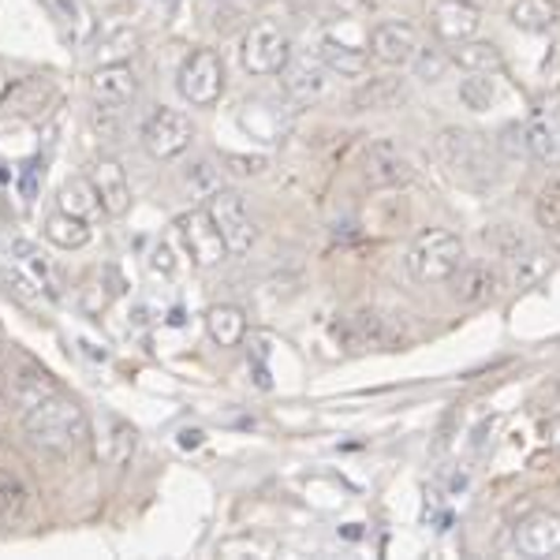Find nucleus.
Instances as JSON below:
<instances>
[{
  "label": "nucleus",
  "mask_w": 560,
  "mask_h": 560,
  "mask_svg": "<svg viewBox=\"0 0 560 560\" xmlns=\"http://www.w3.org/2000/svg\"><path fill=\"white\" fill-rule=\"evenodd\" d=\"M23 422H26V433L34 438V445L52 448V453H71L90 433L83 408L65 393L49 396L38 408L23 411Z\"/></svg>",
  "instance_id": "obj_1"
},
{
  "label": "nucleus",
  "mask_w": 560,
  "mask_h": 560,
  "mask_svg": "<svg viewBox=\"0 0 560 560\" xmlns=\"http://www.w3.org/2000/svg\"><path fill=\"white\" fill-rule=\"evenodd\" d=\"M467 261V247L456 232H445V229H433V232H422L419 240L408 247V273L419 280V284H445L459 273V266Z\"/></svg>",
  "instance_id": "obj_2"
},
{
  "label": "nucleus",
  "mask_w": 560,
  "mask_h": 560,
  "mask_svg": "<svg viewBox=\"0 0 560 560\" xmlns=\"http://www.w3.org/2000/svg\"><path fill=\"white\" fill-rule=\"evenodd\" d=\"M292 60V38L277 20H258L240 42V65L250 75H280Z\"/></svg>",
  "instance_id": "obj_3"
},
{
  "label": "nucleus",
  "mask_w": 560,
  "mask_h": 560,
  "mask_svg": "<svg viewBox=\"0 0 560 560\" xmlns=\"http://www.w3.org/2000/svg\"><path fill=\"white\" fill-rule=\"evenodd\" d=\"M176 90L191 108H213L224 94V60L217 49H195L179 65Z\"/></svg>",
  "instance_id": "obj_4"
},
{
  "label": "nucleus",
  "mask_w": 560,
  "mask_h": 560,
  "mask_svg": "<svg viewBox=\"0 0 560 560\" xmlns=\"http://www.w3.org/2000/svg\"><path fill=\"white\" fill-rule=\"evenodd\" d=\"M195 142V124L184 108H158L147 124H142V150L153 161H176Z\"/></svg>",
  "instance_id": "obj_5"
},
{
  "label": "nucleus",
  "mask_w": 560,
  "mask_h": 560,
  "mask_svg": "<svg viewBox=\"0 0 560 560\" xmlns=\"http://www.w3.org/2000/svg\"><path fill=\"white\" fill-rule=\"evenodd\" d=\"M176 229H179V240H184L187 258H191V266H198V269H217L224 258L232 255L229 243H224V236H221V229L213 224L210 210L184 213L176 221Z\"/></svg>",
  "instance_id": "obj_6"
},
{
  "label": "nucleus",
  "mask_w": 560,
  "mask_h": 560,
  "mask_svg": "<svg viewBox=\"0 0 560 560\" xmlns=\"http://www.w3.org/2000/svg\"><path fill=\"white\" fill-rule=\"evenodd\" d=\"M206 210H210L213 224L221 229V236L229 243L232 255H247V250L258 243V224H255V217H250L247 202H243V195L224 191L221 187V191L206 202Z\"/></svg>",
  "instance_id": "obj_7"
},
{
  "label": "nucleus",
  "mask_w": 560,
  "mask_h": 560,
  "mask_svg": "<svg viewBox=\"0 0 560 560\" xmlns=\"http://www.w3.org/2000/svg\"><path fill=\"white\" fill-rule=\"evenodd\" d=\"M438 153L448 168H453L456 179L464 184H482L490 176V158H486V142L478 139L475 131H459L448 128L438 135Z\"/></svg>",
  "instance_id": "obj_8"
},
{
  "label": "nucleus",
  "mask_w": 560,
  "mask_h": 560,
  "mask_svg": "<svg viewBox=\"0 0 560 560\" xmlns=\"http://www.w3.org/2000/svg\"><path fill=\"white\" fill-rule=\"evenodd\" d=\"M422 49V38L411 23H382L370 34V57L385 68H411Z\"/></svg>",
  "instance_id": "obj_9"
},
{
  "label": "nucleus",
  "mask_w": 560,
  "mask_h": 560,
  "mask_svg": "<svg viewBox=\"0 0 560 560\" xmlns=\"http://www.w3.org/2000/svg\"><path fill=\"white\" fill-rule=\"evenodd\" d=\"M90 97L97 105L108 108H124L139 97V71L124 60H113V65H102L90 75Z\"/></svg>",
  "instance_id": "obj_10"
},
{
  "label": "nucleus",
  "mask_w": 560,
  "mask_h": 560,
  "mask_svg": "<svg viewBox=\"0 0 560 560\" xmlns=\"http://www.w3.org/2000/svg\"><path fill=\"white\" fill-rule=\"evenodd\" d=\"M97 459H102L105 467H113V471H124V467L131 464L135 448H139V433L128 419H120V415H102V427H97Z\"/></svg>",
  "instance_id": "obj_11"
},
{
  "label": "nucleus",
  "mask_w": 560,
  "mask_h": 560,
  "mask_svg": "<svg viewBox=\"0 0 560 560\" xmlns=\"http://www.w3.org/2000/svg\"><path fill=\"white\" fill-rule=\"evenodd\" d=\"M363 176L370 187H404L408 179L415 176V165L411 158L404 153L400 147L393 142H377V147L366 150V161H363Z\"/></svg>",
  "instance_id": "obj_12"
},
{
  "label": "nucleus",
  "mask_w": 560,
  "mask_h": 560,
  "mask_svg": "<svg viewBox=\"0 0 560 560\" xmlns=\"http://www.w3.org/2000/svg\"><path fill=\"white\" fill-rule=\"evenodd\" d=\"M430 23L441 42L456 45V42L475 38L478 26H482V12H478V4H471V0H438Z\"/></svg>",
  "instance_id": "obj_13"
},
{
  "label": "nucleus",
  "mask_w": 560,
  "mask_h": 560,
  "mask_svg": "<svg viewBox=\"0 0 560 560\" xmlns=\"http://www.w3.org/2000/svg\"><path fill=\"white\" fill-rule=\"evenodd\" d=\"M90 179H94L97 195H102L105 217H124L131 210V179L124 173V165L116 158H97L90 165Z\"/></svg>",
  "instance_id": "obj_14"
},
{
  "label": "nucleus",
  "mask_w": 560,
  "mask_h": 560,
  "mask_svg": "<svg viewBox=\"0 0 560 560\" xmlns=\"http://www.w3.org/2000/svg\"><path fill=\"white\" fill-rule=\"evenodd\" d=\"M516 549L523 557H557L560 553V516L557 512H535L520 520Z\"/></svg>",
  "instance_id": "obj_15"
},
{
  "label": "nucleus",
  "mask_w": 560,
  "mask_h": 560,
  "mask_svg": "<svg viewBox=\"0 0 560 560\" xmlns=\"http://www.w3.org/2000/svg\"><path fill=\"white\" fill-rule=\"evenodd\" d=\"M497 292H501V273L490 261H471V266H459V273L453 277V295L464 306H482L493 303Z\"/></svg>",
  "instance_id": "obj_16"
},
{
  "label": "nucleus",
  "mask_w": 560,
  "mask_h": 560,
  "mask_svg": "<svg viewBox=\"0 0 560 560\" xmlns=\"http://www.w3.org/2000/svg\"><path fill=\"white\" fill-rule=\"evenodd\" d=\"M523 147L541 165H560V102L546 105L523 131Z\"/></svg>",
  "instance_id": "obj_17"
},
{
  "label": "nucleus",
  "mask_w": 560,
  "mask_h": 560,
  "mask_svg": "<svg viewBox=\"0 0 560 560\" xmlns=\"http://www.w3.org/2000/svg\"><path fill=\"white\" fill-rule=\"evenodd\" d=\"M284 75V90L303 105H314L329 94L332 86V71L322 65V60H288V68L280 71Z\"/></svg>",
  "instance_id": "obj_18"
},
{
  "label": "nucleus",
  "mask_w": 560,
  "mask_h": 560,
  "mask_svg": "<svg viewBox=\"0 0 560 560\" xmlns=\"http://www.w3.org/2000/svg\"><path fill=\"white\" fill-rule=\"evenodd\" d=\"M553 266V255L549 250L535 247V243H516L509 247V277H512V288H535L541 277L549 273Z\"/></svg>",
  "instance_id": "obj_19"
},
{
  "label": "nucleus",
  "mask_w": 560,
  "mask_h": 560,
  "mask_svg": "<svg viewBox=\"0 0 560 560\" xmlns=\"http://www.w3.org/2000/svg\"><path fill=\"white\" fill-rule=\"evenodd\" d=\"M206 332L217 348H240L247 340V314L236 303H217L206 311Z\"/></svg>",
  "instance_id": "obj_20"
},
{
  "label": "nucleus",
  "mask_w": 560,
  "mask_h": 560,
  "mask_svg": "<svg viewBox=\"0 0 560 560\" xmlns=\"http://www.w3.org/2000/svg\"><path fill=\"white\" fill-rule=\"evenodd\" d=\"M12 261H15V266H23L26 273L38 280V288H42L45 295H49V300H57V295H60V280H57V273H52L49 255H45L38 243L26 240V236H15L12 240Z\"/></svg>",
  "instance_id": "obj_21"
},
{
  "label": "nucleus",
  "mask_w": 560,
  "mask_h": 560,
  "mask_svg": "<svg viewBox=\"0 0 560 560\" xmlns=\"http://www.w3.org/2000/svg\"><path fill=\"white\" fill-rule=\"evenodd\" d=\"M57 393H60V385L52 382V374H49V370H42V366H23L20 374L12 377V400H15V408H20V411L38 408V404H45L49 396H57Z\"/></svg>",
  "instance_id": "obj_22"
},
{
  "label": "nucleus",
  "mask_w": 560,
  "mask_h": 560,
  "mask_svg": "<svg viewBox=\"0 0 560 560\" xmlns=\"http://www.w3.org/2000/svg\"><path fill=\"white\" fill-rule=\"evenodd\" d=\"M448 60L467 71V75H497L504 68L501 60V49L493 42H478V38H467V42H456V49L448 52Z\"/></svg>",
  "instance_id": "obj_23"
},
{
  "label": "nucleus",
  "mask_w": 560,
  "mask_h": 560,
  "mask_svg": "<svg viewBox=\"0 0 560 560\" xmlns=\"http://www.w3.org/2000/svg\"><path fill=\"white\" fill-rule=\"evenodd\" d=\"M57 210H65L71 217H83V221H97V217L105 213V206H102V195H97L94 179L75 176V179H68V184L60 187Z\"/></svg>",
  "instance_id": "obj_24"
},
{
  "label": "nucleus",
  "mask_w": 560,
  "mask_h": 560,
  "mask_svg": "<svg viewBox=\"0 0 560 560\" xmlns=\"http://www.w3.org/2000/svg\"><path fill=\"white\" fill-rule=\"evenodd\" d=\"M42 232H45V240L60 250H79V247H86L90 236H94V232H90V221H83V217H71L65 210L45 217Z\"/></svg>",
  "instance_id": "obj_25"
},
{
  "label": "nucleus",
  "mask_w": 560,
  "mask_h": 560,
  "mask_svg": "<svg viewBox=\"0 0 560 560\" xmlns=\"http://www.w3.org/2000/svg\"><path fill=\"white\" fill-rule=\"evenodd\" d=\"M322 65L329 68L332 75L359 79V75H366L370 57H366V49H359V45H348V42H337V38H325V42H322Z\"/></svg>",
  "instance_id": "obj_26"
},
{
  "label": "nucleus",
  "mask_w": 560,
  "mask_h": 560,
  "mask_svg": "<svg viewBox=\"0 0 560 560\" xmlns=\"http://www.w3.org/2000/svg\"><path fill=\"white\" fill-rule=\"evenodd\" d=\"M337 337H345V345L351 348H370V345H388V325L382 314H351L345 325H337Z\"/></svg>",
  "instance_id": "obj_27"
},
{
  "label": "nucleus",
  "mask_w": 560,
  "mask_h": 560,
  "mask_svg": "<svg viewBox=\"0 0 560 560\" xmlns=\"http://www.w3.org/2000/svg\"><path fill=\"white\" fill-rule=\"evenodd\" d=\"M509 20L527 34H546L560 23V8L557 0H516Z\"/></svg>",
  "instance_id": "obj_28"
},
{
  "label": "nucleus",
  "mask_w": 560,
  "mask_h": 560,
  "mask_svg": "<svg viewBox=\"0 0 560 560\" xmlns=\"http://www.w3.org/2000/svg\"><path fill=\"white\" fill-rule=\"evenodd\" d=\"M184 187L191 191V198H206V202H210V198L221 191V168H217L210 158L195 161V165L184 168Z\"/></svg>",
  "instance_id": "obj_29"
},
{
  "label": "nucleus",
  "mask_w": 560,
  "mask_h": 560,
  "mask_svg": "<svg viewBox=\"0 0 560 560\" xmlns=\"http://www.w3.org/2000/svg\"><path fill=\"white\" fill-rule=\"evenodd\" d=\"M459 102L467 108H475V113H486V108L497 102V79L493 75H467L464 83H459Z\"/></svg>",
  "instance_id": "obj_30"
},
{
  "label": "nucleus",
  "mask_w": 560,
  "mask_h": 560,
  "mask_svg": "<svg viewBox=\"0 0 560 560\" xmlns=\"http://www.w3.org/2000/svg\"><path fill=\"white\" fill-rule=\"evenodd\" d=\"M535 217H538V229H546L549 236H560V179H549L538 191Z\"/></svg>",
  "instance_id": "obj_31"
},
{
  "label": "nucleus",
  "mask_w": 560,
  "mask_h": 560,
  "mask_svg": "<svg viewBox=\"0 0 560 560\" xmlns=\"http://www.w3.org/2000/svg\"><path fill=\"white\" fill-rule=\"evenodd\" d=\"M26 497L31 493H26L23 478L15 471H8V467H0V516H4V512H23Z\"/></svg>",
  "instance_id": "obj_32"
},
{
  "label": "nucleus",
  "mask_w": 560,
  "mask_h": 560,
  "mask_svg": "<svg viewBox=\"0 0 560 560\" xmlns=\"http://www.w3.org/2000/svg\"><path fill=\"white\" fill-rule=\"evenodd\" d=\"M396 97H404V86L396 83V79H374V83H370L355 102L366 105V108H388Z\"/></svg>",
  "instance_id": "obj_33"
},
{
  "label": "nucleus",
  "mask_w": 560,
  "mask_h": 560,
  "mask_svg": "<svg viewBox=\"0 0 560 560\" xmlns=\"http://www.w3.org/2000/svg\"><path fill=\"white\" fill-rule=\"evenodd\" d=\"M150 269H153L158 277H176V273H179L176 250H173V243H168V240H158V243H153V250H150Z\"/></svg>",
  "instance_id": "obj_34"
},
{
  "label": "nucleus",
  "mask_w": 560,
  "mask_h": 560,
  "mask_svg": "<svg viewBox=\"0 0 560 560\" xmlns=\"http://www.w3.org/2000/svg\"><path fill=\"white\" fill-rule=\"evenodd\" d=\"M453 65L448 57H441V52L433 49H419V57H415L411 68H419V79H427V83H438L441 75H445V68Z\"/></svg>",
  "instance_id": "obj_35"
},
{
  "label": "nucleus",
  "mask_w": 560,
  "mask_h": 560,
  "mask_svg": "<svg viewBox=\"0 0 560 560\" xmlns=\"http://www.w3.org/2000/svg\"><path fill=\"white\" fill-rule=\"evenodd\" d=\"M229 165H236V173H240V176H258V173H266L269 161H266V158H236V153H232Z\"/></svg>",
  "instance_id": "obj_36"
},
{
  "label": "nucleus",
  "mask_w": 560,
  "mask_h": 560,
  "mask_svg": "<svg viewBox=\"0 0 560 560\" xmlns=\"http://www.w3.org/2000/svg\"><path fill=\"white\" fill-rule=\"evenodd\" d=\"M202 438H206L202 430H184V433H179V448H198V445H202Z\"/></svg>",
  "instance_id": "obj_37"
},
{
  "label": "nucleus",
  "mask_w": 560,
  "mask_h": 560,
  "mask_svg": "<svg viewBox=\"0 0 560 560\" xmlns=\"http://www.w3.org/2000/svg\"><path fill=\"white\" fill-rule=\"evenodd\" d=\"M546 441H549V448H557V453H560V415H553V419H549Z\"/></svg>",
  "instance_id": "obj_38"
},
{
  "label": "nucleus",
  "mask_w": 560,
  "mask_h": 560,
  "mask_svg": "<svg viewBox=\"0 0 560 560\" xmlns=\"http://www.w3.org/2000/svg\"><path fill=\"white\" fill-rule=\"evenodd\" d=\"M8 94H12V75H8V71L0 68V105L8 102Z\"/></svg>",
  "instance_id": "obj_39"
},
{
  "label": "nucleus",
  "mask_w": 560,
  "mask_h": 560,
  "mask_svg": "<svg viewBox=\"0 0 560 560\" xmlns=\"http://www.w3.org/2000/svg\"><path fill=\"white\" fill-rule=\"evenodd\" d=\"M210 4H229V0H210Z\"/></svg>",
  "instance_id": "obj_40"
},
{
  "label": "nucleus",
  "mask_w": 560,
  "mask_h": 560,
  "mask_svg": "<svg viewBox=\"0 0 560 560\" xmlns=\"http://www.w3.org/2000/svg\"><path fill=\"white\" fill-rule=\"evenodd\" d=\"M557 396H560V382H557Z\"/></svg>",
  "instance_id": "obj_41"
}]
</instances>
